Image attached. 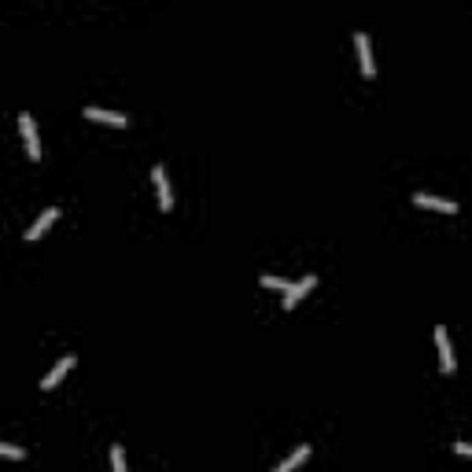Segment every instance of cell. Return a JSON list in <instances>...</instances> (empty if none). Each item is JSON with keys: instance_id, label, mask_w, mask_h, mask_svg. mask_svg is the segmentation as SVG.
I'll list each match as a JSON object with an SVG mask.
<instances>
[{"instance_id": "9c48e42d", "label": "cell", "mask_w": 472, "mask_h": 472, "mask_svg": "<svg viewBox=\"0 0 472 472\" xmlns=\"http://www.w3.org/2000/svg\"><path fill=\"white\" fill-rule=\"evenodd\" d=\"M56 218H59V207H48V210L41 214V218H37V222H34V225H30V229H26V240H37V236L45 233V229H48V225L56 222Z\"/></svg>"}, {"instance_id": "7a4b0ae2", "label": "cell", "mask_w": 472, "mask_h": 472, "mask_svg": "<svg viewBox=\"0 0 472 472\" xmlns=\"http://www.w3.org/2000/svg\"><path fill=\"white\" fill-rule=\"evenodd\" d=\"M152 181H155V192H159V207L170 210V207H174V192H170L166 166H152Z\"/></svg>"}, {"instance_id": "8992f818", "label": "cell", "mask_w": 472, "mask_h": 472, "mask_svg": "<svg viewBox=\"0 0 472 472\" xmlns=\"http://www.w3.org/2000/svg\"><path fill=\"white\" fill-rule=\"evenodd\" d=\"M317 284V277H303V281H299V284H288V295H284V310H295V303H299V299H303L306 292H310V288H314Z\"/></svg>"}, {"instance_id": "30bf717a", "label": "cell", "mask_w": 472, "mask_h": 472, "mask_svg": "<svg viewBox=\"0 0 472 472\" xmlns=\"http://www.w3.org/2000/svg\"><path fill=\"white\" fill-rule=\"evenodd\" d=\"M306 458H310V446L303 443V446H295V454H292V458H284V461H281V465H277L273 472H295V469L303 465Z\"/></svg>"}, {"instance_id": "6da1fadb", "label": "cell", "mask_w": 472, "mask_h": 472, "mask_svg": "<svg viewBox=\"0 0 472 472\" xmlns=\"http://www.w3.org/2000/svg\"><path fill=\"white\" fill-rule=\"evenodd\" d=\"M19 130H23V141H26V155L37 163V159H41V141H37V122H34V115H30V111L19 115Z\"/></svg>"}, {"instance_id": "52a82bcc", "label": "cell", "mask_w": 472, "mask_h": 472, "mask_svg": "<svg viewBox=\"0 0 472 472\" xmlns=\"http://www.w3.org/2000/svg\"><path fill=\"white\" fill-rule=\"evenodd\" d=\"M85 118H92V122H107V126H118V130L130 122L122 111H100V107H85Z\"/></svg>"}, {"instance_id": "ba28073f", "label": "cell", "mask_w": 472, "mask_h": 472, "mask_svg": "<svg viewBox=\"0 0 472 472\" xmlns=\"http://www.w3.org/2000/svg\"><path fill=\"white\" fill-rule=\"evenodd\" d=\"M413 203H417V207H428V210H443V214H454V210H458V203H450V199H435V196H424V192H417Z\"/></svg>"}, {"instance_id": "8fae6325", "label": "cell", "mask_w": 472, "mask_h": 472, "mask_svg": "<svg viewBox=\"0 0 472 472\" xmlns=\"http://www.w3.org/2000/svg\"><path fill=\"white\" fill-rule=\"evenodd\" d=\"M111 469L115 472H126V454H122V446H118V443L111 446Z\"/></svg>"}, {"instance_id": "3957f363", "label": "cell", "mask_w": 472, "mask_h": 472, "mask_svg": "<svg viewBox=\"0 0 472 472\" xmlns=\"http://www.w3.org/2000/svg\"><path fill=\"white\" fill-rule=\"evenodd\" d=\"M354 48H358V63H362V74L373 78L377 67H373V48H369V37L366 34H354Z\"/></svg>"}, {"instance_id": "7c38bea8", "label": "cell", "mask_w": 472, "mask_h": 472, "mask_svg": "<svg viewBox=\"0 0 472 472\" xmlns=\"http://www.w3.org/2000/svg\"><path fill=\"white\" fill-rule=\"evenodd\" d=\"M262 288H277V292H288V281H284V277H266V273H262Z\"/></svg>"}, {"instance_id": "277c9868", "label": "cell", "mask_w": 472, "mask_h": 472, "mask_svg": "<svg viewBox=\"0 0 472 472\" xmlns=\"http://www.w3.org/2000/svg\"><path fill=\"white\" fill-rule=\"evenodd\" d=\"M435 343H439V366L443 373H454V354H450V336L443 325H435Z\"/></svg>"}, {"instance_id": "4fadbf2b", "label": "cell", "mask_w": 472, "mask_h": 472, "mask_svg": "<svg viewBox=\"0 0 472 472\" xmlns=\"http://www.w3.org/2000/svg\"><path fill=\"white\" fill-rule=\"evenodd\" d=\"M0 458H12V461H19V458H23V446H12V443H0Z\"/></svg>"}, {"instance_id": "5b68a950", "label": "cell", "mask_w": 472, "mask_h": 472, "mask_svg": "<svg viewBox=\"0 0 472 472\" xmlns=\"http://www.w3.org/2000/svg\"><path fill=\"white\" fill-rule=\"evenodd\" d=\"M70 369H74V354H63V358H59V366L52 369V373H48L45 380H41V388H45V391H52V388H59V380L67 377Z\"/></svg>"}]
</instances>
